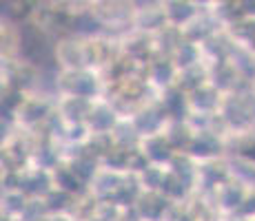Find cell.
Instances as JSON below:
<instances>
[{
	"instance_id": "30",
	"label": "cell",
	"mask_w": 255,
	"mask_h": 221,
	"mask_svg": "<svg viewBox=\"0 0 255 221\" xmlns=\"http://www.w3.org/2000/svg\"><path fill=\"white\" fill-rule=\"evenodd\" d=\"M249 91H251L253 95H255V75L251 77V80H249Z\"/></svg>"
},
{
	"instance_id": "3",
	"label": "cell",
	"mask_w": 255,
	"mask_h": 221,
	"mask_svg": "<svg viewBox=\"0 0 255 221\" xmlns=\"http://www.w3.org/2000/svg\"><path fill=\"white\" fill-rule=\"evenodd\" d=\"M56 95H49L42 91H29L24 93V97L20 100V104L13 111V122L18 129L38 133L45 126V122L49 120L53 111H56Z\"/></svg>"
},
{
	"instance_id": "21",
	"label": "cell",
	"mask_w": 255,
	"mask_h": 221,
	"mask_svg": "<svg viewBox=\"0 0 255 221\" xmlns=\"http://www.w3.org/2000/svg\"><path fill=\"white\" fill-rule=\"evenodd\" d=\"M171 58H173V62L178 65L180 71H182V69H189V67L200 65V62H207V60H204L202 44H198V42H193V40H186V38H182V40L178 42V47L173 49Z\"/></svg>"
},
{
	"instance_id": "6",
	"label": "cell",
	"mask_w": 255,
	"mask_h": 221,
	"mask_svg": "<svg viewBox=\"0 0 255 221\" xmlns=\"http://www.w3.org/2000/svg\"><path fill=\"white\" fill-rule=\"evenodd\" d=\"M231 166L227 157L198 161V190L200 195H213L224 181L231 179Z\"/></svg>"
},
{
	"instance_id": "1",
	"label": "cell",
	"mask_w": 255,
	"mask_h": 221,
	"mask_svg": "<svg viewBox=\"0 0 255 221\" xmlns=\"http://www.w3.org/2000/svg\"><path fill=\"white\" fill-rule=\"evenodd\" d=\"M58 95H78L87 100H100L107 93V80L96 69H76V71L56 73Z\"/></svg>"
},
{
	"instance_id": "19",
	"label": "cell",
	"mask_w": 255,
	"mask_h": 221,
	"mask_svg": "<svg viewBox=\"0 0 255 221\" xmlns=\"http://www.w3.org/2000/svg\"><path fill=\"white\" fill-rule=\"evenodd\" d=\"M189 102H191V113H220L224 102V93L218 86L211 84V82H207L204 86L189 93Z\"/></svg>"
},
{
	"instance_id": "28",
	"label": "cell",
	"mask_w": 255,
	"mask_h": 221,
	"mask_svg": "<svg viewBox=\"0 0 255 221\" xmlns=\"http://www.w3.org/2000/svg\"><path fill=\"white\" fill-rule=\"evenodd\" d=\"M73 197H76V195H69V193H65V190L53 188L51 193H49L47 197H42V199H45L49 213H51V215H60V213H69V208L73 204Z\"/></svg>"
},
{
	"instance_id": "32",
	"label": "cell",
	"mask_w": 255,
	"mask_h": 221,
	"mask_svg": "<svg viewBox=\"0 0 255 221\" xmlns=\"http://www.w3.org/2000/svg\"><path fill=\"white\" fill-rule=\"evenodd\" d=\"M251 221H255V217H253V219H251Z\"/></svg>"
},
{
	"instance_id": "5",
	"label": "cell",
	"mask_w": 255,
	"mask_h": 221,
	"mask_svg": "<svg viewBox=\"0 0 255 221\" xmlns=\"http://www.w3.org/2000/svg\"><path fill=\"white\" fill-rule=\"evenodd\" d=\"M120 51H122V56L133 60L135 65L142 67V69L149 65L155 56H160L158 42H155L153 33H144V31H138V29H131V31L122 33L120 36Z\"/></svg>"
},
{
	"instance_id": "17",
	"label": "cell",
	"mask_w": 255,
	"mask_h": 221,
	"mask_svg": "<svg viewBox=\"0 0 255 221\" xmlns=\"http://www.w3.org/2000/svg\"><path fill=\"white\" fill-rule=\"evenodd\" d=\"M93 102L96 100H87V97H78V95H58L56 109L67 124H85Z\"/></svg>"
},
{
	"instance_id": "27",
	"label": "cell",
	"mask_w": 255,
	"mask_h": 221,
	"mask_svg": "<svg viewBox=\"0 0 255 221\" xmlns=\"http://www.w3.org/2000/svg\"><path fill=\"white\" fill-rule=\"evenodd\" d=\"M114 140L118 146H122V148H140V133L135 131L133 122L129 120V117H122L120 124L114 129Z\"/></svg>"
},
{
	"instance_id": "11",
	"label": "cell",
	"mask_w": 255,
	"mask_h": 221,
	"mask_svg": "<svg viewBox=\"0 0 255 221\" xmlns=\"http://www.w3.org/2000/svg\"><path fill=\"white\" fill-rule=\"evenodd\" d=\"M171 206H173V201L162 190H144L131 210L140 221H164Z\"/></svg>"
},
{
	"instance_id": "20",
	"label": "cell",
	"mask_w": 255,
	"mask_h": 221,
	"mask_svg": "<svg viewBox=\"0 0 255 221\" xmlns=\"http://www.w3.org/2000/svg\"><path fill=\"white\" fill-rule=\"evenodd\" d=\"M51 177H53V188L65 190V193H69V195H80L87 190V184L76 175V170L69 166V161L58 164L56 168L51 170Z\"/></svg>"
},
{
	"instance_id": "31",
	"label": "cell",
	"mask_w": 255,
	"mask_h": 221,
	"mask_svg": "<svg viewBox=\"0 0 255 221\" xmlns=\"http://www.w3.org/2000/svg\"><path fill=\"white\" fill-rule=\"evenodd\" d=\"M96 2H105V0H93V4H96Z\"/></svg>"
},
{
	"instance_id": "7",
	"label": "cell",
	"mask_w": 255,
	"mask_h": 221,
	"mask_svg": "<svg viewBox=\"0 0 255 221\" xmlns=\"http://www.w3.org/2000/svg\"><path fill=\"white\" fill-rule=\"evenodd\" d=\"M186 153L198 161L229 157V137L213 133V131H195V137Z\"/></svg>"
},
{
	"instance_id": "9",
	"label": "cell",
	"mask_w": 255,
	"mask_h": 221,
	"mask_svg": "<svg viewBox=\"0 0 255 221\" xmlns=\"http://www.w3.org/2000/svg\"><path fill=\"white\" fill-rule=\"evenodd\" d=\"M249 193H251L249 186H244L242 181H238L235 177H231V179L224 181V184L220 186L213 195H209V197L213 201L215 210H218L220 215H224V217H229V215L238 213L240 206L244 204V199L249 197Z\"/></svg>"
},
{
	"instance_id": "29",
	"label": "cell",
	"mask_w": 255,
	"mask_h": 221,
	"mask_svg": "<svg viewBox=\"0 0 255 221\" xmlns=\"http://www.w3.org/2000/svg\"><path fill=\"white\" fill-rule=\"evenodd\" d=\"M235 217H240V219H244V221H251L255 217V190L249 193V197L244 199L242 206H240V210L235 213Z\"/></svg>"
},
{
	"instance_id": "12",
	"label": "cell",
	"mask_w": 255,
	"mask_h": 221,
	"mask_svg": "<svg viewBox=\"0 0 255 221\" xmlns=\"http://www.w3.org/2000/svg\"><path fill=\"white\" fill-rule=\"evenodd\" d=\"M209 71H211L209 82L213 86H218L224 95L233 93V91H242V88L249 86V80L242 75V71H240L231 60L213 62V65H209Z\"/></svg>"
},
{
	"instance_id": "23",
	"label": "cell",
	"mask_w": 255,
	"mask_h": 221,
	"mask_svg": "<svg viewBox=\"0 0 255 221\" xmlns=\"http://www.w3.org/2000/svg\"><path fill=\"white\" fill-rule=\"evenodd\" d=\"M29 195H24L20 188H11V190H2V206H0V215L11 221H20L29 206Z\"/></svg>"
},
{
	"instance_id": "2",
	"label": "cell",
	"mask_w": 255,
	"mask_h": 221,
	"mask_svg": "<svg viewBox=\"0 0 255 221\" xmlns=\"http://www.w3.org/2000/svg\"><path fill=\"white\" fill-rule=\"evenodd\" d=\"M220 115L231 135H249L255 131V95L247 88L224 95Z\"/></svg>"
},
{
	"instance_id": "22",
	"label": "cell",
	"mask_w": 255,
	"mask_h": 221,
	"mask_svg": "<svg viewBox=\"0 0 255 221\" xmlns=\"http://www.w3.org/2000/svg\"><path fill=\"white\" fill-rule=\"evenodd\" d=\"M164 135L178 153H186L195 137V131L186 120H171L164 129Z\"/></svg>"
},
{
	"instance_id": "14",
	"label": "cell",
	"mask_w": 255,
	"mask_h": 221,
	"mask_svg": "<svg viewBox=\"0 0 255 221\" xmlns=\"http://www.w3.org/2000/svg\"><path fill=\"white\" fill-rule=\"evenodd\" d=\"M18 188L31 199H42L53 190V177L51 170H42L36 166H27L20 170V179H18Z\"/></svg>"
},
{
	"instance_id": "25",
	"label": "cell",
	"mask_w": 255,
	"mask_h": 221,
	"mask_svg": "<svg viewBox=\"0 0 255 221\" xmlns=\"http://www.w3.org/2000/svg\"><path fill=\"white\" fill-rule=\"evenodd\" d=\"M209 77H211L209 62H200V65L189 67V69H182V71H180L178 86L182 88V91L191 93V91H195V88H200V86L207 84Z\"/></svg>"
},
{
	"instance_id": "10",
	"label": "cell",
	"mask_w": 255,
	"mask_h": 221,
	"mask_svg": "<svg viewBox=\"0 0 255 221\" xmlns=\"http://www.w3.org/2000/svg\"><path fill=\"white\" fill-rule=\"evenodd\" d=\"M144 77L149 80V84L155 88L158 93L166 91V88L178 84V75H180V69L173 62L171 56H155L153 60L149 62L144 69Z\"/></svg>"
},
{
	"instance_id": "15",
	"label": "cell",
	"mask_w": 255,
	"mask_h": 221,
	"mask_svg": "<svg viewBox=\"0 0 255 221\" xmlns=\"http://www.w3.org/2000/svg\"><path fill=\"white\" fill-rule=\"evenodd\" d=\"M140 150L146 155V159H149L151 164H160V166H169L171 159H173L175 153H178V150L171 146V142L166 140L164 131L162 133H155V135L142 137Z\"/></svg>"
},
{
	"instance_id": "13",
	"label": "cell",
	"mask_w": 255,
	"mask_h": 221,
	"mask_svg": "<svg viewBox=\"0 0 255 221\" xmlns=\"http://www.w3.org/2000/svg\"><path fill=\"white\" fill-rule=\"evenodd\" d=\"M122 117L125 115H122L107 97H100V100L93 102L85 124L89 126L91 133H114V129L120 124Z\"/></svg>"
},
{
	"instance_id": "8",
	"label": "cell",
	"mask_w": 255,
	"mask_h": 221,
	"mask_svg": "<svg viewBox=\"0 0 255 221\" xmlns=\"http://www.w3.org/2000/svg\"><path fill=\"white\" fill-rule=\"evenodd\" d=\"M129 120L133 122L135 131L140 133V137H146V135H155V133H162L169 124V117H166L164 109L160 106L158 97L146 104H142L140 109H135L133 113L129 115Z\"/></svg>"
},
{
	"instance_id": "18",
	"label": "cell",
	"mask_w": 255,
	"mask_h": 221,
	"mask_svg": "<svg viewBox=\"0 0 255 221\" xmlns=\"http://www.w3.org/2000/svg\"><path fill=\"white\" fill-rule=\"evenodd\" d=\"M127 175L129 173H120V170H111V168H105V166H102L87 188H89L100 201H109L118 193L122 181L127 179Z\"/></svg>"
},
{
	"instance_id": "4",
	"label": "cell",
	"mask_w": 255,
	"mask_h": 221,
	"mask_svg": "<svg viewBox=\"0 0 255 221\" xmlns=\"http://www.w3.org/2000/svg\"><path fill=\"white\" fill-rule=\"evenodd\" d=\"M53 65L60 71H76V69H91L89 62V36H69L58 38L53 44Z\"/></svg>"
},
{
	"instance_id": "16",
	"label": "cell",
	"mask_w": 255,
	"mask_h": 221,
	"mask_svg": "<svg viewBox=\"0 0 255 221\" xmlns=\"http://www.w3.org/2000/svg\"><path fill=\"white\" fill-rule=\"evenodd\" d=\"M160 106L164 109L166 117L171 120H189L191 115V102H189V93L182 91L178 84L166 88L158 95Z\"/></svg>"
},
{
	"instance_id": "26",
	"label": "cell",
	"mask_w": 255,
	"mask_h": 221,
	"mask_svg": "<svg viewBox=\"0 0 255 221\" xmlns=\"http://www.w3.org/2000/svg\"><path fill=\"white\" fill-rule=\"evenodd\" d=\"M166 173H169V168H166V166L149 164L146 168H142L140 173H135V175H138V181H140L142 190H162Z\"/></svg>"
},
{
	"instance_id": "24",
	"label": "cell",
	"mask_w": 255,
	"mask_h": 221,
	"mask_svg": "<svg viewBox=\"0 0 255 221\" xmlns=\"http://www.w3.org/2000/svg\"><path fill=\"white\" fill-rule=\"evenodd\" d=\"M227 159H229V166H231V175L235 179L242 181L251 190H255V159L253 157L235 153V155H229Z\"/></svg>"
}]
</instances>
